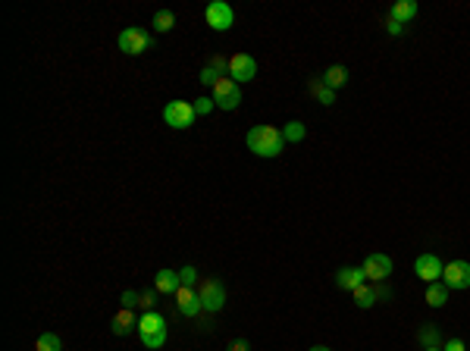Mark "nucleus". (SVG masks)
<instances>
[{
  "label": "nucleus",
  "mask_w": 470,
  "mask_h": 351,
  "mask_svg": "<svg viewBox=\"0 0 470 351\" xmlns=\"http://www.w3.org/2000/svg\"><path fill=\"white\" fill-rule=\"evenodd\" d=\"M244 144H248L251 154L273 160V157L282 154L285 138H282V129H276V125H251L248 135H244Z\"/></svg>",
  "instance_id": "1"
},
{
  "label": "nucleus",
  "mask_w": 470,
  "mask_h": 351,
  "mask_svg": "<svg viewBox=\"0 0 470 351\" xmlns=\"http://www.w3.org/2000/svg\"><path fill=\"white\" fill-rule=\"evenodd\" d=\"M138 338L144 342V348H163L166 345V336H169V326H166V317L157 311H144L138 317Z\"/></svg>",
  "instance_id": "2"
},
{
  "label": "nucleus",
  "mask_w": 470,
  "mask_h": 351,
  "mask_svg": "<svg viewBox=\"0 0 470 351\" xmlns=\"http://www.w3.org/2000/svg\"><path fill=\"white\" fill-rule=\"evenodd\" d=\"M194 104H188V100H169L166 107H163V123L169 125V129H188V125L194 123Z\"/></svg>",
  "instance_id": "3"
},
{
  "label": "nucleus",
  "mask_w": 470,
  "mask_h": 351,
  "mask_svg": "<svg viewBox=\"0 0 470 351\" xmlns=\"http://www.w3.org/2000/svg\"><path fill=\"white\" fill-rule=\"evenodd\" d=\"M213 104H217L219 110H235V107L242 104V85L232 81L229 75H223V79L213 85Z\"/></svg>",
  "instance_id": "4"
},
{
  "label": "nucleus",
  "mask_w": 470,
  "mask_h": 351,
  "mask_svg": "<svg viewBox=\"0 0 470 351\" xmlns=\"http://www.w3.org/2000/svg\"><path fill=\"white\" fill-rule=\"evenodd\" d=\"M198 298H201V304H204L207 313L223 311V304H226V288H223V282H219V279H201Z\"/></svg>",
  "instance_id": "5"
},
{
  "label": "nucleus",
  "mask_w": 470,
  "mask_h": 351,
  "mask_svg": "<svg viewBox=\"0 0 470 351\" xmlns=\"http://www.w3.org/2000/svg\"><path fill=\"white\" fill-rule=\"evenodd\" d=\"M150 47V35L144 29H138V25H129V29L119 31V50L129 56H138L144 54V50Z\"/></svg>",
  "instance_id": "6"
},
{
  "label": "nucleus",
  "mask_w": 470,
  "mask_h": 351,
  "mask_svg": "<svg viewBox=\"0 0 470 351\" xmlns=\"http://www.w3.org/2000/svg\"><path fill=\"white\" fill-rule=\"evenodd\" d=\"M363 276H367V282H386L389 276H392V257L382 254V251H376V254H367V260L361 263Z\"/></svg>",
  "instance_id": "7"
},
{
  "label": "nucleus",
  "mask_w": 470,
  "mask_h": 351,
  "mask_svg": "<svg viewBox=\"0 0 470 351\" xmlns=\"http://www.w3.org/2000/svg\"><path fill=\"white\" fill-rule=\"evenodd\" d=\"M204 19H207V25H210L213 31H229L232 22H235V13H232L229 3H223V0H213V3H207Z\"/></svg>",
  "instance_id": "8"
},
{
  "label": "nucleus",
  "mask_w": 470,
  "mask_h": 351,
  "mask_svg": "<svg viewBox=\"0 0 470 351\" xmlns=\"http://www.w3.org/2000/svg\"><path fill=\"white\" fill-rule=\"evenodd\" d=\"M442 260H439V254H432V251H426V254H420L417 260H414V273H417L420 282H439L442 279Z\"/></svg>",
  "instance_id": "9"
},
{
  "label": "nucleus",
  "mask_w": 470,
  "mask_h": 351,
  "mask_svg": "<svg viewBox=\"0 0 470 351\" xmlns=\"http://www.w3.org/2000/svg\"><path fill=\"white\" fill-rule=\"evenodd\" d=\"M257 75V60L251 54H232L229 56V79L232 81H238V85H242V81H251Z\"/></svg>",
  "instance_id": "10"
},
{
  "label": "nucleus",
  "mask_w": 470,
  "mask_h": 351,
  "mask_svg": "<svg viewBox=\"0 0 470 351\" xmlns=\"http://www.w3.org/2000/svg\"><path fill=\"white\" fill-rule=\"evenodd\" d=\"M442 282L448 288H470V263L467 260H451V263H445V270H442Z\"/></svg>",
  "instance_id": "11"
},
{
  "label": "nucleus",
  "mask_w": 470,
  "mask_h": 351,
  "mask_svg": "<svg viewBox=\"0 0 470 351\" xmlns=\"http://www.w3.org/2000/svg\"><path fill=\"white\" fill-rule=\"evenodd\" d=\"M175 307H179L182 317H198V313L204 311L198 292H194V288H188V286H182L179 292H175Z\"/></svg>",
  "instance_id": "12"
},
{
  "label": "nucleus",
  "mask_w": 470,
  "mask_h": 351,
  "mask_svg": "<svg viewBox=\"0 0 470 351\" xmlns=\"http://www.w3.org/2000/svg\"><path fill=\"white\" fill-rule=\"evenodd\" d=\"M363 282H367V276H363L361 267H342L336 273V286L342 288V292H354V288H361Z\"/></svg>",
  "instance_id": "13"
},
{
  "label": "nucleus",
  "mask_w": 470,
  "mask_h": 351,
  "mask_svg": "<svg viewBox=\"0 0 470 351\" xmlns=\"http://www.w3.org/2000/svg\"><path fill=\"white\" fill-rule=\"evenodd\" d=\"M354 304L361 307V311H367V307H373L376 304V298H389V288H373V286H367L363 282L361 288H354Z\"/></svg>",
  "instance_id": "14"
},
{
  "label": "nucleus",
  "mask_w": 470,
  "mask_h": 351,
  "mask_svg": "<svg viewBox=\"0 0 470 351\" xmlns=\"http://www.w3.org/2000/svg\"><path fill=\"white\" fill-rule=\"evenodd\" d=\"M154 288L157 292H163V295H175L182 288V279H179V273L175 270H157V276H154Z\"/></svg>",
  "instance_id": "15"
},
{
  "label": "nucleus",
  "mask_w": 470,
  "mask_h": 351,
  "mask_svg": "<svg viewBox=\"0 0 470 351\" xmlns=\"http://www.w3.org/2000/svg\"><path fill=\"white\" fill-rule=\"evenodd\" d=\"M110 329H113V336H129L132 329H138V317L129 307H119V313L110 320Z\"/></svg>",
  "instance_id": "16"
},
{
  "label": "nucleus",
  "mask_w": 470,
  "mask_h": 351,
  "mask_svg": "<svg viewBox=\"0 0 470 351\" xmlns=\"http://www.w3.org/2000/svg\"><path fill=\"white\" fill-rule=\"evenodd\" d=\"M417 13H420L417 0H395L392 10H389V19H395L398 25H405V22H411Z\"/></svg>",
  "instance_id": "17"
},
{
  "label": "nucleus",
  "mask_w": 470,
  "mask_h": 351,
  "mask_svg": "<svg viewBox=\"0 0 470 351\" xmlns=\"http://www.w3.org/2000/svg\"><path fill=\"white\" fill-rule=\"evenodd\" d=\"M423 301H426L430 307H445V301H448V286H445L442 279H439V282H430V286H426Z\"/></svg>",
  "instance_id": "18"
},
{
  "label": "nucleus",
  "mask_w": 470,
  "mask_h": 351,
  "mask_svg": "<svg viewBox=\"0 0 470 351\" xmlns=\"http://www.w3.org/2000/svg\"><path fill=\"white\" fill-rule=\"evenodd\" d=\"M320 79H323V85H326V88H332V91H336V88L348 85V69L338 66V63H332V66L326 69V72L320 75Z\"/></svg>",
  "instance_id": "19"
},
{
  "label": "nucleus",
  "mask_w": 470,
  "mask_h": 351,
  "mask_svg": "<svg viewBox=\"0 0 470 351\" xmlns=\"http://www.w3.org/2000/svg\"><path fill=\"white\" fill-rule=\"evenodd\" d=\"M304 135H307V129H304V123H301V119H288L285 123V129H282V138H285V141H304Z\"/></svg>",
  "instance_id": "20"
},
{
  "label": "nucleus",
  "mask_w": 470,
  "mask_h": 351,
  "mask_svg": "<svg viewBox=\"0 0 470 351\" xmlns=\"http://www.w3.org/2000/svg\"><path fill=\"white\" fill-rule=\"evenodd\" d=\"M311 94L320 100V104H326V107L336 104V91H332V88H326L323 79H313V81H311Z\"/></svg>",
  "instance_id": "21"
},
{
  "label": "nucleus",
  "mask_w": 470,
  "mask_h": 351,
  "mask_svg": "<svg viewBox=\"0 0 470 351\" xmlns=\"http://www.w3.org/2000/svg\"><path fill=\"white\" fill-rule=\"evenodd\" d=\"M35 351H63V342L56 332H41L35 342Z\"/></svg>",
  "instance_id": "22"
},
{
  "label": "nucleus",
  "mask_w": 470,
  "mask_h": 351,
  "mask_svg": "<svg viewBox=\"0 0 470 351\" xmlns=\"http://www.w3.org/2000/svg\"><path fill=\"white\" fill-rule=\"evenodd\" d=\"M417 342L423 345V348H439V329L432 323H426V326H420V332H417Z\"/></svg>",
  "instance_id": "23"
},
{
  "label": "nucleus",
  "mask_w": 470,
  "mask_h": 351,
  "mask_svg": "<svg viewBox=\"0 0 470 351\" xmlns=\"http://www.w3.org/2000/svg\"><path fill=\"white\" fill-rule=\"evenodd\" d=\"M150 25H154L157 31H169V29L175 25V13H169V10H157V13H154V22H150Z\"/></svg>",
  "instance_id": "24"
},
{
  "label": "nucleus",
  "mask_w": 470,
  "mask_h": 351,
  "mask_svg": "<svg viewBox=\"0 0 470 351\" xmlns=\"http://www.w3.org/2000/svg\"><path fill=\"white\" fill-rule=\"evenodd\" d=\"M138 304H141L144 311H154V304H157V288H144V292H138Z\"/></svg>",
  "instance_id": "25"
},
{
  "label": "nucleus",
  "mask_w": 470,
  "mask_h": 351,
  "mask_svg": "<svg viewBox=\"0 0 470 351\" xmlns=\"http://www.w3.org/2000/svg\"><path fill=\"white\" fill-rule=\"evenodd\" d=\"M213 110H217L213 98H198V100H194V113H198V116H210Z\"/></svg>",
  "instance_id": "26"
},
{
  "label": "nucleus",
  "mask_w": 470,
  "mask_h": 351,
  "mask_svg": "<svg viewBox=\"0 0 470 351\" xmlns=\"http://www.w3.org/2000/svg\"><path fill=\"white\" fill-rule=\"evenodd\" d=\"M219 79H223V75H219L213 66H204V69H201V85H210V88H213Z\"/></svg>",
  "instance_id": "27"
},
{
  "label": "nucleus",
  "mask_w": 470,
  "mask_h": 351,
  "mask_svg": "<svg viewBox=\"0 0 470 351\" xmlns=\"http://www.w3.org/2000/svg\"><path fill=\"white\" fill-rule=\"evenodd\" d=\"M179 279H182V286L194 288V282H198V270H194V267H182L179 270Z\"/></svg>",
  "instance_id": "28"
},
{
  "label": "nucleus",
  "mask_w": 470,
  "mask_h": 351,
  "mask_svg": "<svg viewBox=\"0 0 470 351\" xmlns=\"http://www.w3.org/2000/svg\"><path fill=\"white\" fill-rule=\"evenodd\" d=\"M207 66H213L219 75H229V60H226V56H210V60H207Z\"/></svg>",
  "instance_id": "29"
},
{
  "label": "nucleus",
  "mask_w": 470,
  "mask_h": 351,
  "mask_svg": "<svg viewBox=\"0 0 470 351\" xmlns=\"http://www.w3.org/2000/svg\"><path fill=\"white\" fill-rule=\"evenodd\" d=\"M119 304L129 307V311H132V307L138 304V292H132V288H129V292H123V295H119Z\"/></svg>",
  "instance_id": "30"
},
{
  "label": "nucleus",
  "mask_w": 470,
  "mask_h": 351,
  "mask_svg": "<svg viewBox=\"0 0 470 351\" xmlns=\"http://www.w3.org/2000/svg\"><path fill=\"white\" fill-rule=\"evenodd\" d=\"M442 351H467V348H464L461 338H448V342L442 345Z\"/></svg>",
  "instance_id": "31"
},
{
  "label": "nucleus",
  "mask_w": 470,
  "mask_h": 351,
  "mask_svg": "<svg viewBox=\"0 0 470 351\" xmlns=\"http://www.w3.org/2000/svg\"><path fill=\"white\" fill-rule=\"evenodd\" d=\"M229 351H251L248 338H235V342H232V345H229Z\"/></svg>",
  "instance_id": "32"
},
{
  "label": "nucleus",
  "mask_w": 470,
  "mask_h": 351,
  "mask_svg": "<svg viewBox=\"0 0 470 351\" xmlns=\"http://www.w3.org/2000/svg\"><path fill=\"white\" fill-rule=\"evenodd\" d=\"M401 29H405V25H398L395 19H386V31H389V35H401Z\"/></svg>",
  "instance_id": "33"
},
{
  "label": "nucleus",
  "mask_w": 470,
  "mask_h": 351,
  "mask_svg": "<svg viewBox=\"0 0 470 351\" xmlns=\"http://www.w3.org/2000/svg\"><path fill=\"white\" fill-rule=\"evenodd\" d=\"M311 351H332V348H329V345H313Z\"/></svg>",
  "instance_id": "34"
},
{
  "label": "nucleus",
  "mask_w": 470,
  "mask_h": 351,
  "mask_svg": "<svg viewBox=\"0 0 470 351\" xmlns=\"http://www.w3.org/2000/svg\"><path fill=\"white\" fill-rule=\"evenodd\" d=\"M423 351H442V345H439V348H423Z\"/></svg>",
  "instance_id": "35"
}]
</instances>
